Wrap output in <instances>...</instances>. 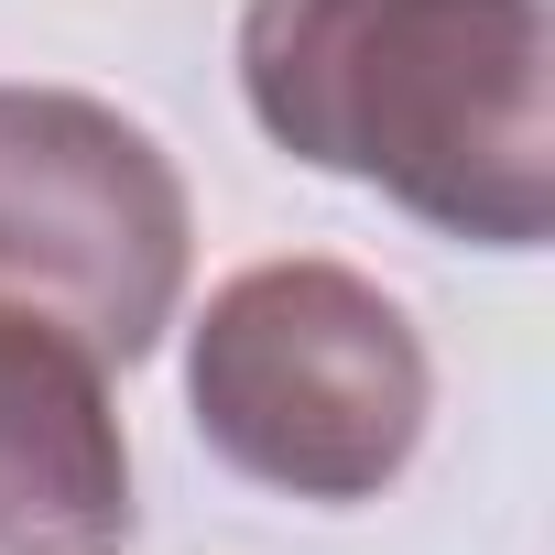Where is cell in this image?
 Segmentation results:
<instances>
[{"mask_svg": "<svg viewBox=\"0 0 555 555\" xmlns=\"http://www.w3.org/2000/svg\"><path fill=\"white\" fill-rule=\"evenodd\" d=\"M250 120L403 218L533 250L555 218L544 0H250Z\"/></svg>", "mask_w": 555, "mask_h": 555, "instance_id": "6da1fadb", "label": "cell"}, {"mask_svg": "<svg viewBox=\"0 0 555 555\" xmlns=\"http://www.w3.org/2000/svg\"><path fill=\"white\" fill-rule=\"evenodd\" d=\"M185 403L218 468L284 501H382L436 414L414 317L349 261H261L207 295Z\"/></svg>", "mask_w": 555, "mask_h": 555, "instance_id": "7a4b0ae2", "label": "cell"}, {"mask_svg": "<svg viewBox=\"0 0 555 555\" xmlns=\"http://www.w3.org/2000/svg\"><path fill=\"white\" fill-rule=\"evenodd\" d=\"M185 175L77 88H0V317L131 371L185 295Z\"/></svg>", "mask_w": 555, "mask_h": 555, "instance_id": "3957f363", "label": "cell"}, {"mask_svg": "<svg viewBox=\"0 0 555 555\" xmlns=\"http://www.w3.org/2000/svg\"><path fill=\"white\" fill-rule=\"evenodd\" d=\"M131 457L109 371L23 317H0V555H120Z\"/></svg>", "mask_w": 555, "mask_h": 555, "instance_id": "277c9868", "label": "cell"}]
</instances>
